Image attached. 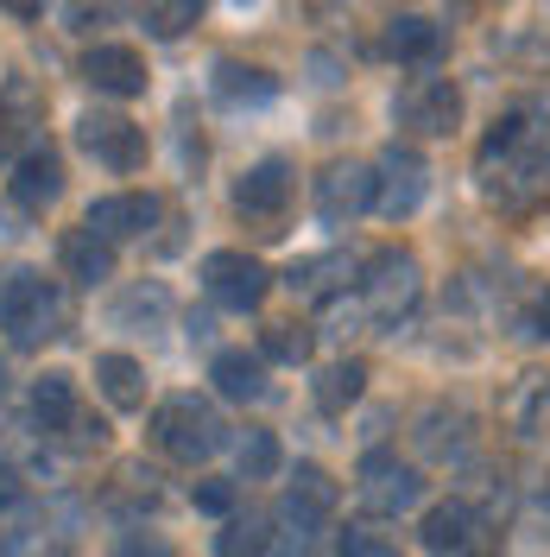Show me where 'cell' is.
I'll return each instance as SVG.
<instances>
[{"label": "cell", "mask_w": 550, "mask_h": 557, "mask_svg": "<svg viewBox=\"0 0 550 557\" xmlns=\"http://www.w3.org/2000/svg\"><path fill=\"white\" fill-rule=\"evenodd\" d=\"M482 190L500 209H532L550 197V127L538 114H507L493 121V134L482 139Z\"/></svg>", "instance_id": "6da1fadb"}, {"label": "cell", "mask_w": 550, "mask_h": 557, "mask_svg": "<svg viewBox=\"0 0 550 557\" xmlns=\"http://www.w3.org/2000/svg\"><path fill=\"white\" fill-rule=\"evenodd\" d=\"M0 330L20 348H38L51 336H64V292L33 267H13L0 278Z\"/></svg>", "instance_id": "7a4b0ae2"}, {"label": "cell", "mask_w": 550, "mask_h": 557, "mask_svg": "<svg viewBox=\"0 0 550 557\" xmlns=\"http://www.w3.org/2000/svg\"><path fill=\"white\" fill-rule=\"evenodd\" d=\"M152 437H159V450L172 456V462H209V456L222 450L228 424L215 418V406H209V399H197V393H177V399H165V406L152 412Z\"/></svg>", "instance_id": "3957f363"}, {"label": "cell", "mask_w": 550, "mask_h": 557, "mask_svg": "<svg viewBox=\"0 0 550 557\" xmlns=\"http://www.w3.org/2000/svg\"><path fill=\"white\" fill-rule=\"evenodd\" d=\"M417 292H424V267L412 247H379L361 278V311L374 323H399V317H412Z\"/></svg>", "instance_id": "277c9868"}, {"label": "cell", "mask_w": 550, "mask_h": 557, "mask_svg": "<svg viewBox=\"0 0 550 557\" xmlns=\"http://www.w3.org/2000/svg\"><path fill=\"white\" fill-rule=\"evenodd\" d=\"M266 285H273V273L253 253H241V247H215L203 260V292H209V305H222V311H260Z\"/></svg>", "instance_id": "5b68a950"}, {"label": "cell", "mask_w": 550, "mask_h": 557, "mask_svg": "<svg viewBox=\"0 0 550 557\" xmlns=\"http://www.w3.org/2000/svg\"><path fill=\"white\" fill-rule=\"evenodd\" d=\"M424 190H430V165H424V152L392 139V146L379 152V165H374V209L379 215H392V222H405V215H417Z\"/></svg>", "instance_id": "8992f818"}, {"label": "cell", "mask_w": 550, "mask_h": 557, "mask_svg": "<svg viewBox=\"0 0 550 557\" xmlns=\"http://www.w3.org/2000/svg\"><path fill=\"white\" fill-rule=\"evenodd\" d=\"M392 121L412 127V134H424V139L455 134V121H462V89H455L449 76H412V83L392 96Z\"/></svg>", "instance_id": "52a82bcc"}, {"label": "cell", "mask_w": 550, "mask_h": 557, "mask_svg": "<svg viewBox=\"0 0 550 557\" xmlns=\"http://www.w3.org/2000/svg\"><path fill=\"white\" fill-rule=\"evenodd\" d=\"M336 482L316 469V462H304L291 482H285V500H278V525H285V539H298V545H310L323 525L336 520Z\"/></svg>", "instance_id": "ba28073f"}, {"label": "cell", "mask_w": 550, "mask_h": 557, "mask_svg": "<svg viewBox=\"0 0 550 557\" xmlns=\"http://www.w3.org/2000/svg\"><path fill=\"white\" fill-rule=\"evenodd\" d=\"M361 500H367V513H386V520L412 513L417 500H424L417 462H399L392 450H367L361 456Z\"/></svg>", "instance_id": "9c48e42d"}, {"label": "cell", "mask_w": 550, "mask_h": 557, "mask_svg": "<svg viewBox=\"0 0 550 557\" xmlns=\"http://www.w3.org/2000/svg\"><path fill=\"white\" fill-rule=\"evenodd\" d=\"M76 146L108 165V172H139L146 165V127H134L127 114H102V108H89L83 121H76Z\"/></svg>", "instance_id": "30bf717a"}, {"label": "cell", "mask_w": 550, "mask_h": 557, "mask_svg": "<svg viewBox=\"0 0 550 557\" xmlns=\"http://www.w3.org/2000/svg\"><path fill=\"white\" fill-rule=\"evenodd\" d=\"M424 552L430 557H482L487 552V520L468 507V500H443L424 513Z\"/></svg>", "instance_id": "8fae6325"}, {"label": "cell", "mask_w": 550, "mask_h": 557, "mask_svg": "<svg viewBox=\"0 0 550 557\" xmlns=\"http://www.w3.org/2000/svg\"><path fill=\"white\" fill-rule=\"evenodd\" d=\"M374 209V165H361V159H342V165H329V172L316 177V215L323 222H354V215H367Z\"/></svg>", "instance_id": "7c38bea8"}, {"label": "cell", "mask_w": 550, "mask_h": 557, "mask_svg": "<svg viewBox=\"0 0 550 557\" xmlns=\"http://www.w3.org/2000/svg\"><path fill=\"white\" fill-rule=\"evenodd\" d=\"M7 190H13V203L20 209H45L64 197V152L51 146V139H38V146H26L20 159H13V177H7Z\"/></svg>", "instance_id": "4fadbf2b"}, {"label": "cell", "mask_w": 550, "mask_h": 557, "mask_svg": "<svg viewBox=\"0 0 550 557\" xmlns=\"http://www.w3.org/2000/svg\"><path fill=\"white\" fill-rule=\"evenodd\" d=\"M45 121V89L26 76H7L0 83V159H20L26 146H38L33 127Z\"/></svg>", "instance_id": "5bb4252c"}, {"label": "cell", "mask_w": 550, "mask_h": 557, "mask_svg": "<svg viewBox=\"0 0 550 557\" xmlns=\"http://www.w3.org/2000/svg\"><path fill=\"white\" fill-rule=\"evenodd\" d=\"M83 83L96 89V96H146V58H139L134 45H96V51H83Z\"/></svg>", "instance_id": "9a60e30c"}, {"label": "cell", "mask_w": 550, "mask_h": 557, "mask_svg": "<svg viewBox=\"0 0 550 557\" xmlns=\"http://www.w3.org/2000/svg\"><path fill=\"white\" fill-rule=\"evenodd\" d=\"M285 203H291V165H285V159L247 165V177L235 184V209H241L247 222H278Z\"/></svg>", "instance_id": "2e32d148"}, {"label": "cell", "mask_w": 550, "mask_h": 557, "mask_svg": "<svg viewBox=\"0 0 550 557\" xmlns=\"http://www.w3.org/2000/svg\"><path fill=\"white\" fill-rule=\"evenodd\" d=\"M159 222V197H146V190H127V197H102V203L89 209V222L83 228H96L108 247L114 242H134Z\"/></svg>", "instance_id": "e0dca14e"}, {"label": "cell", "mask_w": 550, "mask_h": 557, "mask_svg": "<svg viewBox=\"0 0 550 557\" xmlns=\"http://www.w3.org/2000/svg\"><path fill=\"white\" fill-rule=\"evenodd\" d=\"M209 381L222 399H266V355H247V348H222L209 361Z\"/></svg>", "instance_id": "ac0fdd59"}, {"label": "cell", "mask_w": 550, "mask_h": 557, "mask_svg": "<svg viewBox=\"0 0 550 557\" xmlns=\"http://www.w3.org/2000/svg\"><path fill=\"white\" fill-rule=\"evenodd\" d=\"M58 260H64V273L76 278V285H102V278H114V247H108L96 228H70L64 242H58Z\"/></svg>", "instance_id": "d6986e66"}, {"label": "cell", "mask_w": 550, "mask_h": 557, "mask_svg": "<svg viewBox=\"0 0 550 557\" xmlns=\"http://www.w3.org/2000/svg\"><path fill=\"white\" fill-rule=\"evenodd\" d=\"M386 51H392L399 64H430V58L443 51V26L424 20V13H392V20H386Z\"/></svg>", "instance_id": "ffe728a7"}, {"label": "cell", "mask_w": 550, "mask_h": 557, "mask_svg": "<svg viewBox=\"0 0 550 557\" xmlns=\"http://www.w3.org/2000/svg\"><path fill=\"white\" fill-rule=\"evenodd\" d=\"M96 386L114 412H139L146 406V368L134 355H96Z\"/></svg>", "instance_id": "44dd1931"}, {"label": "cell", "mask_w": 550, "mask_h": 557, "mask_svg": "<svg viewBox=\"0 0 550 557\" xmlns=\"http://www.w3.org/2000/svg\"><path fill=\"white\" fill-rule=\"evenodd\" d=\"M513 431L525 444L550 450V381L545 374H525V386L513 393Z\"/></svg>", "instance_id": "7402d4cb"}, {"label": "cell", "mask_w": 550, "mask_h": 557, "mask_svg": "<svg viewBox=\"0 0 550 557\" xmlns=\"http://www.w3.org/2000/svg\"><path fill=\"white\" fill-rule=\"evenodd\" d=\"M209 89H215V96H222V102H273L278 96V83L273 76H266V70H253V64H235V58H222V64H215V76H209Z\"/></svg>", "instance_id": "603a6c76"}, {"label": "cell", "mask_w": 550, "mask_h": 557, "mask_svg": "<svg viewBox=\"0 0 550 557\" xmlns=\"http://www.w3.org/2000/svg\"><path fill=\"white\" fill-rule=\"evenodd\" d=\"M33 412H38L45 431H70V424H76V381H70V374H38Z\"/></svg>", "instance_id": "cb8c5ba5"}, {"label": "cell", "mask_w": 550, "mask_h": 557, "mask_svg": "<svg viewBox=\"0 0 550 557\" xmlns=\"http://www.w3.org/2000/svg\"><path fill=\"white\" fill-rule=\"evenodd\" d=\"M361 386H367V361H329L316 374V406L323 412H348L361 399Z\"/></svg>", "instance_id": "d4e9b609"}, {"label": "cell", "mask_w": 550, "mask_h": 557, "mask_svg": "<svg viewBox=\"0 0 550 557\" xmlns=\"http://www.w3.org/2000/svg\"><path fill=\"white\" fill-rule=\"evenodd\" d=\"M235 469H241V482H266L278 469V437L273 431H241L235 437Z\"/></svg>", "instance_id": "484cf974"}, {"label": "cell", "mask_w": 550, "mask_h": 557, "mask_svg": "<svg viewBox=\"0 0 550 557\" xmlns=\"http://www.w3.org/2000/svg\"><path fill=\"white\" fill-rule=\"evenodd\" d=\"M266 545H273V532H266L260 513L228 520V525H222V539H215V552H222V557H266Z\"/></svg>", "instance_id": "4316f807"}, {"label": "cell", "mask_w": 550, "mask_h": 557, "mask_svg": "<svg viewBox=\"0 0 550 557\" xmlns=\"http://www.w3.org/2000/svg\"><path fill=\"white\" fill-rule=\"evenodd\" d=\"M260 355H266V361H285V368H298V361H310V330L304 323H266Z\"/></svg>", "instance_id": "83f0119b"}, {"label": "cell", "mask_w": 550, "mask_h": 557, "mask_svg": "<svg viewBox=\"0 0 550 557\" xmlns=\"http://www.w3.org/2000/svg\"><path fill=\"white\" fill-rule=\"evenodd\" d=\"M165 311H172L165 285H139V292H127V298L114 305V323H159Z\"/></svg>", "instance_id": "f1b7e54d"}, {"label": "cell", "mask_w": 550, "mask_h": 557, "mask_svg": "<svg viewBox=\"0 0 550 557\" xmlns=\"http://www.w3.org/2000/svg\"><path fill=\"white\" fill-rule=\"evenodd\" d=\"M184 26H197V0H172V7H146V33L177 38Z\"/></svg>", "instance_id": "f546056e"}, {"label": "cell", "mask_w": 550, "mask_h": 557, "mask_svg": "<svg viewBox=\"0 0 550 557\" xmlns=\"http://www.w3.org/2000/svg\"><path fill=\"white\" fill-rule=\"evenodd\" d=\"M336 557H392V552H386V539H379V532H361V525H348L342 545H336Z\"/></svg>", "instance_id": "4dcf8cb0"}, {"label": "cell", "mask_w": 550, "mask_h": 557, "mask_svg": "<svg viewBox=\"0 0 550 557\" xmlns=\"http://www.w3.org/2000/svg\"><path fill=\"white\" fill-rule=\"evenodd\" d=\"M114 557H172V545L152 539V532H127V539L114 545Z\"/></svg>", "instance_id": "1f68e13d"}, {"label": "cell", "mask_w": 550, "mask_h": 557, "mask_svg": "<svg viewBox=\"0 0 550 557\" xmlns=\"http://www.w3.org/2000/svg\"><path fill=\"white\" fill-rule=\"evenodd\" d=\"M197 507L203 513H228L235 507V482H197Z\"/></svg>", "instance_id": "d6a6232c"}, {"label": "cell", "mask_w": 550, "mask_h": 557, "mask_svg": "<svg viewBox=\"0 0 550 557\" xmlns=\"http://www.w3.org/2000/svg\"><path fill=\"white\" fill-rule=\"evenodd\" d=\"M38 557H76V552H70V545H45Z\"/></svg>", "instance_id": "836d02e7"}, {"label": "cell", "mask_w": 550, "mask_h": 557, "mask_svg": "<svg viewBox=\"0 0 550 557\" xmlns=\"http://www.w3.org/2000/svg\"><path fill=\"white\" fill-rule=\"evenodd\" d=\"M0 557H13V532L7 525H0Z\"/></svg>", "instance_id": "e575fe53"}, {"label": "cell", "mask_w": 550, "mask_h": 557, "mask_svg": "<svg viewBox=\"0 0 550 557\" xmlns=\"http://www.w3.org/2000/svg\"><path fill=\"white\" fill-rule=\"evenodd\" d=\"M0 393H7V374H0Z\"/></svg>", "instance_id": "d590c367"}]
</instances>
